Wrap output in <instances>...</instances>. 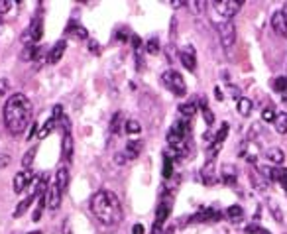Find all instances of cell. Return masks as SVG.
Here are the masks:
<instances>
[{"label":"cell","instance_id":"1","mask_svg":"<svg viewBox=\"0 0 287 234\" xmlns=\"http://www.w3.org/2000/svg\"><path fill=\"white\" fill-rule=\"evenodd\" d=\"M32 116V103L28 101V97L24 95H12L6 105H4V124L8 128V132H12L14 136L22 134Z\"/></svg>","mask_w":287,"mask_h":234},{"label":"cell","instance_id":"2","mask_svg":"<svg viewBox=\"0 0 287 234\" xmlns=\"http://www.w3.org/2000/svg\"><path fill=\"white\" fill-rule=\"evenodd\" d=\"M90 211L103 224H116L122 220V205L112 191H99L90 199Z\"/></svg>","mask_w":287,"mask_h":234},{"label":"cell","instance_id":"3","mask_svg":"<svg viewBox=\"0 0 287 234\" xmlns=\"http://www.w3.org/2000/svg\"><path fill=\"white\" fill-rule=\"evenodd\" d=\"M213 6H215V12L220 16V18L230 20L240 12L242 2H238V0H216Z\"/></svg>","mask_w":287,"mask_h":234},{"label":"cell","instance_id":"4","mask_svg":"<svg viewBox=\"0 0 287 234\" xmlns=\"http://www.w3.org/2000/svg\"><path fill=\"white\" fill-rule=\"evenodd\" d=\"M163 83H165V87H167V89L171 90L173 95H177V97H183V95L187 92L185 79H183L177 71H165L163 73Z\"/></svg>","mask_w":287,"mask_h":234},{"label":"cell","instance_id":"5","mask_svg":"<svg viewBox=\"0 0 287 234\" xmlns=\"http://www.w3.org/2000/svg\"><path fill=\"white\" fill-rule=\"evenodd\" d=\"M216 30H218V36H220V43L224 48H232L234 41H236V26L230 20H222L216 26Z\"/></svg>","mask_w":287,"mask_h":234},{"label":"cell","instance_id":"6","mask_svg":"<svg viewBox=\"0 0 287 234\" xmlns=\"http://www.w3.org/2000/svg\"><path fill=\"white\" fill-rule=\"evenodd\" d=\"M179 59L187 71H195V69H197V55H195V50H193L191 45H185V48L181 50Z\"/></svg>","mask_w":287,"mask_h":234},{"label":"cell","instance_id":"7","mask_svg":"<svg viewBox=\"0 0 287 234\" xmlns=\"http://www.w3.org/2000/svg\"><path fill=\"white\" fill-rule=\"evenodd\" d=\"M43 197H45V207H47L50 211H57V209H59V203H61V191L57 189V185H50Z\"/></svg>","mask_w":287,"mask_h":234},{"label":"cell","instance_id":"8","mask_svg":"<svg viewBox=\"0 0 287 234\" xmlns=\"http://www.w3.org/2000/svg\"><path fill=\"white\" fill-rule=\"evenodd\" d=\"M169 216V205L167 203H162L158 207V213H156V220H154V226H152V234H162L163 222L167 220Z\"/></svg>","mask_w":287,"mask_h":234},{"label":"cell","instance_id":"9","mask_svg":"<svg viewBox=\"0 0 287 234\" xmlns=\"http://www.w3.org/2000/svg\"><path fill=\"white\" fill-rule=\"evenodd\" d=\"M271 28H273V32H275L277 36L287 37V20H285L283 10H277V12L271 16Z\"/></svg>","mask_w":287,"mask_h":234},{"label":"cell","instance_id":"10","mask_svg":"<svg viewBox=\"0 0 287 234\" xmlns=\"http://www.w3.org/2000/svg\"><path fill=\"white\" fill-rule=\"evenodd\" d=\"M63 126H65V134H63V158L69 162L73 158V138H71V126L67 120H63Z\"/></svg>","mask_w":287,"mask_h":234},{"label":"cell","instance_id":"11","mask_svg":"<svg viewBox=\"0 0 287 234\" xmlns=\"http://www.w3.org/2000/svg\"><path fill=\"white\" fill-rule=\"evenodd\" d=\"M32 171H20L14 177V193H22L26 187L32 185Z\"/></svg>","mask_w":287,"mask_h":234},{"label":"cell","instance_id":"12","mask_svg":"<svg viewBox=\"0 0 287 234\" xmlns=\"http://www.w3.org/2000/svg\"><path fill=\"white\" fill-rule=\"evenodd\" d=\"M65 50H67V43H65V39H61V41H57L54 48H52V52L47 55V63H57L63 54H65Z\"/></svg>","mask_w":287,"mask_h":234},{"label":"cell","instance_id":"13","mask_svg":"<svg viewBox=\"0 0 287 234\" xmlns=\"http://www.w3.org/2000/svg\"><path fill=\"white\" fill-rule=\"evenodd\" d=\"M55 185H57V189L63 193L67 187H69V171H67V167H59L57 169V175H55Z\"/></svg>","mask_w":287,"mask_h":234},{"label":"cell","instance_id":"14","mask_svg":"<svg viewBox=\"0 0 287 234\" xmlns=\"http://www.w3.org/2000/svg\"><path fill=\"white\" fill-rule=\"evenodd\" d=\"M140 152H142V142H138V140H130L128 144H126V160H136L138 156H140Z\"/></svg>","mask_w":287,"mask_h":234},{"label":"cell","instance_id":"15","mask_svg":"<svg viewBox=\"0 0 287 234\" xmlns=\"http://www.w3.org/2000/svg\"><path fill=\"white\" fill-rule=\"evenodd\" d=\"M266 156H268V160L273 163V165H279V163L285 162V154H283L281 148H269Z\"/></svg>","mask_w":287,"mask_h":234},{"label":"cell","instance_id":"16","mask_svg":"<svg viewBox=\"0 0 287 234\" xmlns=\"http://www.w3.org/2000/svg\"><path fill=\"white\" fill-rule=\"evenodd\" d=\"M41 36H43V22L39 18H34L32 20V26H30V37L34 41H39Z\"/></svg>","mask_w":287,"mask_h":234},{"label":"cell","instance_id":"17","mask_svg":"<svg viewBox=\"0 0 287 234\" xmlns=\"http://www.w3.org/2000/svg\"><path fill=\"white\" fill-rule=\"evenodd\" d=\"M252 110H254V105H252L250 99L240 97V99H238V114H240V116H250Z\"/></svg>","mask_w":287,"mask_h":234},{"label":"cell","instance_id":"18","mask_svg":"<svg viewBox=\"0 0 287 234\" xmlns=\"http://www.w3.org/2000/svg\"><path fill=\"white\" fill-rule=\"evenodd\" d=\"M242 216H244V211H242L240 205H232V207L226 209V218H228L230 222H240Z\"/></svg>","mask_w":287,"mask_h":234},{"label":"cell","instance_id":"19","mask_svg":"<svg viewBox=\"0 0 287 234\" xmlns=\"http://www.w3.org/2000/svg\"><path fill=\"white\" fill-rule=\"evenodd\" d=\"M273 126L279 134H287V112H279L273 120Z\"/></svg>","mask_w":287,"mask_h":234},{"label":"cell","instance_id":"20","mask_svg":"<svg viewBox=\"0 0 287 234\" xmlns=\"http://www.w3.org/2000/svg\"><path fill=\"white\" fill-rule=\"evenodd\" d=\"M163 177H171L173 175V162H171V156L169 154H163Z\"/></svg>","mask_w":287,"mask_h":234},{"label":"cell","instance_id":"21","mask_svg":"<svg viewBox=\"0 0 287 234\" xmlns=\"http://www.w3.org/2000/svg\"><path fill=\"white\" fill-rule=\"evenodd\" d=\"M55 124H57V120H55V118H50V120L45 122V126L41 128L39 132H37V138H41V140H43V138H47V136H50V134L54 132Z\"/></svg>","mask_w":287,"mask_h":234},{"label":"cell","instance_id":"22","mask_svg":"<svg viewBox=\"0 0 287 234\" xmlns=\"http://www.w3.org/2000/svg\"><path fill=\"white\" fill-rule=\"evenodd\" d=\"M222 179H224L226 185H234V183H236V171H234L232 165L224 167V171H222Z\"/></svg>","mask_w":287,"mask_h":234},{"label":"cell","instance_id":"23","mask_svg":"<svg viewBox=\"0 0 287 234\" xmlns=\"http://www.w3.org/2000/svg\"><path fill=\"white\" fill-rule=\"evenodd\" d=\"M179 112L185 116V118H191V116L197 112V107H195V103H185V105H181L179 107Z\"/></svg>","mask_w":287,"mask_h":234},{"label":"cell","instance_id":"24","mask_svg":"<svg viewBox=\"0 0 287 234\" xmlns=\"http://www.w3.org/2000/svg\"><path fill=\"white\" fill-rule=\"evenodd\" d=\"M36 152H37V148H32L26 156H24V160H22V165H24V169L28 171L30 167H32V163H34V158H36Z\"/></svg>","mask_w":287,"mask_h":234},{"label":"cell","instance_id":"25","mask_svg":"<svg viewBox=\"0 0 287 234\" xmlns=\"http://www.w3.org/2000/svg\"><path fill=\"white\" fill-rule=\"evenodd\" d=\"M120 124H122V114L116 112V114L112 116V122H110V132H112V134H118V132H120Z\"/></svg>","mask_w":287,"mask_h":234},{"label":"cell","instance_id":"26","mask_svg":"<svg viewBox=\"0 0 287 234\" xmlns=\"http://www.w3.org/2000/svg\"><path fill=\"white\" fill-rule=\"evenodd\" d=\"M273 89L277 90V92H285L287 90V75H281V77H277V79L273 81Z\"/></svg>","mask_w":287,"mask_h":234},{"label":"cell","instance_id":"27","mask_svg":"<svg viewBox=\"0 0 287 234\" xmlns=\"http://www.w3.org/2000/svg\"><path fill=\"white\" fill-rule=\"evenodd\" d=\"M201 110H203V116H205V122L207 124H213L215 122V116H213V112L207 108V103H205V99L201 101Z\"/></svg>","mask_w":287,"mask_h":234},{"label":"cell","instance_id":"28","mask_svg":"<svg viewBox=\"0 0 287 234\" xmlns=\"http://www.w3.org/2000/svg\"><path fill=\"white\" fill-rule=\"evenodd\" d=\"M126 132H128V134H140V132H142V126H140L138 120H128V122H126Z\"/></svg>","mask_w":287,"mask_h":234},{"label":"cell","instance_id":"29","mask_svg":"<svg viewBox=\"0 0 287 234\" xmlns=\"http://www.w3.org/2000/svg\"><path fill=\"white\" fill-rule=\"evenodd\" d=\"M275 116H277V112L273 110V107H266L264 108V112H262L264 122H273V120H275Z\"/></svg>","mask_w":287,"mask_h":234},{"label":"cell","instance_id":"30","mask_svg":"<svg viewBox=\"0 0 287 234\" xmlns=\"http://www.w3.org/2000/svg\"><path fill=\"white\" fill-rule=\"evenodd\" d=\"M226 134H228V124H222V126H220V130H218V134H216L215 144L216 146L222 144V142H224V138H226Z\"/></svg>","mask_w":287,"mask_h":234},{"label":"cell","instance_id":"31","mask_svg":"<svg viewBox=\"0 0 287 234\" xmlns=\"http://www.w3.org/2000/svg\"><path fill=\"white\" fill-rule=\"evenodd\" d=\"M146 50H148V54L156 55L158 52H160V41L154 37V39H150L148 43H146Z\"/></svg>","mask_w":287,"mask_h":234},{"label":"cell","instance_id":"32","mask_svg":"<svg viewBox=\"0 0 287 234\" xmlns=\"http://www.w3.org/2000/svg\"><path fill=\"white\" fill-rule=\"evenodd\" d=\"M14 6H16V2H10V0H0V14L10 12Z\"/></svg>","mask_w":287,"mask_h":234},{"label":"cell","instance_id":"33","mask_svg":"<svg viewBox=\"0 0 287 234\" xmlns=\"http://www.w3.org/2000/svg\"><path fill=\"white\" fill-rule=\"evenodd\" d=\"M269 209H271V213H275V220H277V222H281V220H283L281 211H279V207H277V203H275V201H271V203H269Z\"/></svg>","mask_w":287,"mask_h":234},{"label":"cell","instance_id":"34","mask_svg":"<svg viewBox=\"0 0 287 234\" xmlns=\"http://www.w3.org/2000/svg\"><path fill=\"white\" fill-rule=\"evenodd\" d=\"M75 36L81 37V39H85V37H87V30L81 28V26H77V28H75Z\"/></svg>","mask_w":287,"mask_h":234},{"label":"cell","instance_id":"35","mask_svg":"<svg viewBox=\"0 0 287 234\" xmlns=\"http://www.w3.org/2000/svg\"><path fill=\"white\" fill-rule=\"evenodd\" d=\"M279 183L287 189V169H281V171H279Z\"/></svg>","mask_w":287,"mask_h":234},{"label":"cell","instance_id":"36","mask_svg":"<svg viewBox=\"0 0 287 234\" xmlns=\"http://www.w3.org/2000/svg\"><path fill=\"white\" fill-rule=\"evenodd\" d=\"M61 116H63V108H61V105H57V107L54 108V116H52V118L57 120V118H61Z\"/></svg>","mask_w":287,"mask_h":234},{"label":"cell","instance_id":"37","mask_svg":"<svg viewBox=\"0 0 287 234\" xmlns=\"http://www.w3.org/2000/svg\"><path fill=\"white\" fill-rule=\"evenodd\" d=\"M6 90H8V81H6V79H0V97L6 95Z\"/></svg>","mask_w":287,"mask_h":234},{"label":"cell","instance_id":"38","mask_svg":"<svg viewBox=\"0 0 287 234\" xmlns=\"http://www.w3.org/2000/svg\"><path fill=\"white\" fill-rule=\"evenodd\" d=\"M8 163H10V158H8L6 154H0V169H2V167H6Z\"/></svg>","mask_w":287,"mask_h":234},{"label":"cell","instance_id":"39","mask_svg":"<svg viewBox=\"0 0 287 234\" xmlns=\"http://www.w3.org/2000/svg\"><path fill=\"white\" fill-rule=\"evenodd\" d=\"M248 232H256V234H269L268 230H266V228H260V226H258V228H256V226H250V228H248Z\"/></svg>","mask_w":287,"mask_h":234},{"label":"cell","instance_id":"40","mask_svg":"<svg viewBox=\"0 0 287 234\" xmlns=\"http://www.w3.org/2000/svg\"><path fill=\"white\" fill-rule=\"evenodd\" d=\"M132 234H144V226H142V224H134V228H132Z\"/></svg>","mask_w":287,"mask_h":234},{"label":"cell","instance_id":"41","mask_svg":"<svg viewBox=\"0 0 287 234\" xmlns=\"http://www.w3.org/2000/svg\"><path fill=\"white\" fill-rule=\"evenodd\" d=\"M132 41H134V48H136V50L142 45V39H140L138 36H132Z\"/></svg>","mask_w":287,"mask_h":234},{"label":"cell","instance_id":"42","mask_svg":"<svg viewBox=\"0 0 287 234\" xmlns=\"http://www.w3.org/2000/svg\"><path fill=\"white\" fill-rule=\"evenodd\" d=\"M36 128H37V124H36V122H32V130L28 132V138H32V136H34V132H36Z\"/></svg>","mask_w":287,"mask_h":234},{"label":"cell","instance_id":"43","mask_svg":"<svg viewBox=\"0 0 287 234\" xmlns=\"http://www.w3.org/2000/svg\"><path fill=\"white\" fill-rule=\"evenodd\" d=\"M215 97H216V99H218V101H222V99H224V97H222V92H220V89H218V87H216V89H215Z\"/></svg>","mask_w":287,"mask_h":234},{"label":"cell","instance_id":"44","mask_svg":"<svg viewBox=\"0 0 287 234\" xmlns=\"http://www.w3.org/2000/svg\"><path fill=\"white\" fill-rule=\"evenodd\" d=\"M173 8H181V6H187V2H171Z\"/></svg>","mask_w":287,"mask_h":234},{"label":"cell","instance_id":"45","mask_svg":"<svg viewBox=\"0 0 287 234\" xmlns=\"http://www.w3.org/2000/svg\"><path fill=\"white\" fill-rule=\"evenodd\" d=\"M281 99H283V103H287V90L285 92H281Z\"/></svg>","mask_w":287,"mask_h":234},{"label":"cell","instance_id":"46","mask_svg":"<svg viewBox=\"0 0 287 234\" xmlns=\"http://www.w3.org/2000/svg\"><path fill=\"white\" fill-rule=\"evenodd\" d=\"M65 234H71L69 232V222H65Z\"/></svg>","mask_w":287,"mask_h":234},{"label":"cell","instance_id":"47","mask_svg":"<svg viewBox=\"0 0 287 234\" xmlns=\"http://www.w3.org/2000/svg\"><path fill=\"white\" fill-rule=\"evenodd\" d=\"M283 14H285V20H287V4H285V8H283Z\"/></svg>","mask_w":287,"mask_h":234},{"label":"cell","instance_id":"48","mask_svg":"<svg viewBox=\"0 0 287 234\" xmlns=\"http://www.w3.org/2000/svg\"><path fill=\"white\" fill-rule=\"evenodd\" d=\"M30 234H41V232H39V230H36V232H30Z\"/></svg>","mask_w":287,"mask_h":234},{"label":"cell","instance_id":"49","mask_svg":"<svg viewBox=\"0 0 287 234\" xmlns=\"http://www.w3.org/2000/svg\"><path fill=\"white\" fill-rule=\"evenodd\" d=\"M0 32H2V22H0Z\"/></svg>","mask_w":287,"mask_h":234},{"label":"cell","instance_id":"50","mask_svg":"<svg viewBox=\"0 0 287 234\" xmlns=\"http://www.w3.org/2000/svg\"><path fill=\"white\" fill-rule=\"evenodd\" d=\"M285 191H287V189H285Z\"/></svg>","mask_w":287,"mask_h":234}]
</instances>
